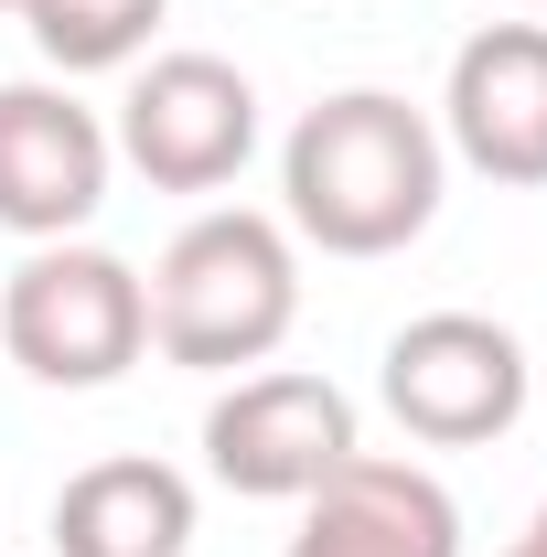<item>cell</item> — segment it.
I'll use <instances>...</instances> for the list:
<instances>
[{"label": "cell", "instance_id": "4fadbf2b", "mask_svg": "<svg viewBox=\"0 0 547 557\" xmlns=\"http://www.w3.org/2000/svg\"><path fill=\"white\" fill-rule=\"evenodd\" d=\"M0 11H33V0H0Z\"/></svg>", "mask_w": 547, "mask_h": 557}, {"label": "cell", "instance_id": "30bf717a", "mask_svg": "<svg viewBox=\"0 0 547 557\" xmlns=\"http://www.w3.org/2000/svg\"><path fill=\"white\" fill-rule=\"evenodd\" d=\"M194 547V483L150 450L86 461L54 493V557H183Z\"/></svg>", "mask_w": 547, "mask_h": 557}, {"label": "cell", "instance_id": "3957f363", "mask_svg": "<svg viewBox=\"0 0 547 557\" xmlns=\"http://www.w3.org/2000/svg\"><path fill=\"white\" fill-rule=\"evenodd\" d=\"M0 354L33 375V386H119L139 354H150V289L119 247H86L54 236L33 247L22 269L0 278Z\"/></svg>", "mask_w": 547, "mask_h": 557}, {"label": "cell", "instance_id": "7a4b0ae2", "mask_svg": "<svg viewBox=\"0 0 547 557\" xmlns=\"http://www.w3.org/2000/svg\"><path fill=\"white\" fill-rule=\"evenodd\" d=\"M139 289H150L161 364H183V375H247L301 322V236L258 205H215L161 247V269Z\"/></svg>", "mask_w": 547, "mask_h": 557}, {"label": "cell", "instance_id": "9c48e42d", "mask_svg": "<svg viewBox=\"0 0 547 557\" xmlns=\"http://www.w3.org/2000/svg\"><path fill=\"white\" fill-rule=\"evenodd\" d=\"M279 557H462V504L429 461L354 450L333 483L301 493V525Z\"/></svg>", "mask_w": 547, "mask_h": 557}, {"label": "cell", "instance_id": "6da1fadb", "mask_svg": "<svg viewBox=\"0 0 547 557\" xmlns=\"http://www.w3.org/2000/svg\"><path fill=\"white\" fill-rule=\"evenodd\" d=\"M451 150L440 119L409 108L398 86H343L301 108L279 139V225L323 258H398L440 225Z\"/></svg>", "mask_w": 547, "mask_h": 557}, {"label": "cell", "instance_id": "5b68a950", "mask_svg": "<svg viewBox=\"0 0 547 557\" xmlns=\"http://www.w3.org/2000/svg\"><path fill=\"white\" fill-rule=\"evenodd\" d=\"M108 150L150 194H226L258 161V86L226 54H150L108 119Z\"/></svg>", "mask_w": 547, "mask_h": 557}, {"label": "cell", "instance_id": "8992f818", "mask_svg": "<svg viewBox=\"0 0 547 557\" xmlns=\"http://www.w3.org/2000/svg\"><path fill=\"white\" fill-rule=\"evenodd\" d=\"M354 397L312 364H269V375H236L205 408V472L247 504H301L312 483H333L354 461Z\"/></svg>", "mask_w": 547, "mask_h": 557}, {"label": "cell", "instance_id": "5bb4252c", "mask_svg": "<svg viewBox=\"0 0 547 557\" xmlns=\"http://www.w3.org/2000/svg\"><path fill=\"white\" fill-rule=\"evenodd\" d=\"M515 11H537V0H515Z\"/></svg>", "mask_w": 547, "mask_h": 557}, {"label": "cell", "instance_id": "7c38bea8", "mask_svg": "<svg viewBox=\"0 0 547 557\" xmlns=\"http://www.w3.org/2000/svg\"><path fill=\"white\" fill-rule=\"evenodd\" d=\"M505 557H547V504H537V525H526V536H515Z\"/></svg>", "mask_w": 547, "mask_h": 557}, {"label": "cell", "instance_id": "277c9868", "mask_svg": "<svg viewBox=\"0 0 547 557\" xmlns=\"http://www.w3.org/2000/svg\"><path fill=\"white\" fill-rule=\"evenodd\" d=\"M376 397L429 450H483V440H505L526 418L537 364H526V344L494 311H418L376 354Z\"/></svg>", "mask_w": 547, "mask_h": 557}, {"label": "cell", "instance_id": "8fae6325", "mask_svg": "<svg viewBox=\"0 0 547 557\" xmlns=\"http://www.w3.org/2000/svg\"><path fill=\"white\" fill-rule=\"evenodd\" d=\"M172 0H33V54L54 75H108V65H139V44L161 33Z\"/></svg>", "mask_w": 547, "mask_h": 557}, {"label": "cell", "instance_id": "52a82bcc", "mask_svg": "<svg viewBox=\"0 0 547 557\" xmlns=\"http://www.w3.org/2000/svg\"><path fill=\"white\" fill-rule=\"evenodd\" d=\"M108 172H119L108 119L65 75H11L0 86V236H22V247L86 236L97 205H108Z\"/></svg>", "mask_w": 547, "mask_h": 557}, {"label": "cell", "instance_id": "ba28073f", "mask_svg": "<svg viewBox=\"0 0 547 557\" xmlns=\"http://www.w3.org/2000/svg\"><path fill=\"white\" fill-rule=\"evenodd\" d=\"M440 150L483 183L537 194L547 183V22H483L440 86Z\"/></svg>", "mask_w": 547, "mask_h": 557}]
</instances>
